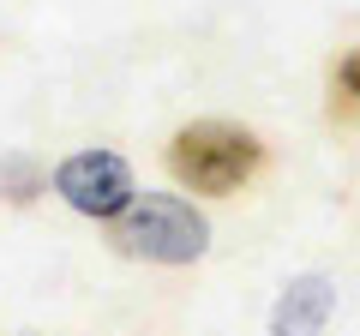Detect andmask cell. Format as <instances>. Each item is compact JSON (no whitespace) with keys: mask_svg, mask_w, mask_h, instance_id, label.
I'll use <instances>...</instances> for the list:
<instances>
[{"mask_svg":"<svg viewBox=\"0 0 360 336\" xmlns=\"http://www.w3.org/2000/svg\"><path fill=\"white\" fill-rule=\"evenodd\" d=\"M264 168V138L234 120H193L168 138V174L198 198H229Z\"/></svg>","mask_w":360,"mask_h":336,"instance_id":"obj_1","label":"cell"},{"mask_svg":"<svg viewBox=\"0 0 360 336\" xmlns=\"http://www.w3.org/2000/svg\"><path fill=\"white\" fill-rule=\"evenodd\" d=\"M330 103L360 108V42L336 54V66H330Z\"/></svg>","mask_w":360,"mask_h":336,"instance_id":"obj_6","label":"cell"},{"mask_svg":"<svg viewBox=\"0 0 360 336\" xmlns=\"http://www.w3.org/2000/svg\"><path fill=\"white\" fill-rule=\"evenodd\" d=\"M330 312H336L330 276L307 271V276H295V283H283V295L270 306V336H324Z\"/></svg>","mask_w":360,"mask_h":336,"instance_id":"obj_4","label":"cell"},{"mask_svg":"<svg viewBox=\"0 0 360 336\" xmlns=\"http://www.w3.org/2000/svg\"><path fill=\"white\" fill-rule=\"evenodd\" d=\"M54 193H60L78 217L115 222L120 210L139 198V181H132V162L120 150H72L54 168Z\"/></svg>","mask_w":360,"mask_h":336,"instance_id":"obj_3","label":"cell"},{"mask_svg":"<svg viewBox=\"0 0 360 336\" xmlns=\"http://www.w3.org/2000/svg\"><path fill=\"white\" fill-rule=\"evenodd\" d=\"M108 246L144 264H198L210 252V222L180 193H144L108 222Z\"/></svg>","mask_w":360,"mask_h":336,"instance_id":"obj_2","label":"cell"},{"mask_svg":"<svg viewBox=\"0 0 360 336\" xmlns=\"http://www.w3.org/2000/svg\"><path fill=\"white\" fill-rule=\"evenodd\" d=\"M0 193L13 198V205H30V198L42 193V168L30 162V156H6V162H0Z\"/></svg>","mask_w":360,"mask_h":336,"instance_id":"obj_5","label":"cell"}]
</instances>
